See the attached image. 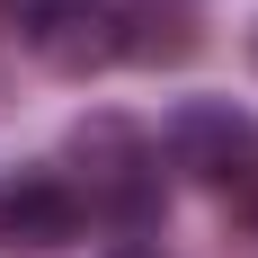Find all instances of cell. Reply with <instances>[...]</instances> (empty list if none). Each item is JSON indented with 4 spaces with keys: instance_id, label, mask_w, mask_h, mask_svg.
<instances>
[{
    "instance_id": "cell-1",
    "label": "cell",
    "mask_w": 258,
    "mask_h": 258,
    "mask_svg": "<svg viewBox=\"0 0 258 258\" xmlns=\"http://www.w3.org/2000/svg\"><path fill=\"white\" fill-rule=\"evenodd\" d=\"M62 160H72V196L89 223H107V232H160V214H169V187H160V143L134 116H116V107H98V116H80L72 143H62Z\"/></svg>"
},
{
    "instance_id": "cell-2",
    "label": "cell",
    "mask_w": 258,
    "mask_h": 258,
    "mask_svg": "<svg viewBox=\"0 0 258 258\" xmlns=\"http://www.w3.org/2000/svg\"><path fill=\"white\" fill-rule=\"evenodd\" d=\"M160 160L178 169V178L196 187H249L258 178V116L232 98H178L169 116H160Z\"/></svg>"
},
{
    "instance_id": "cell-3",
    "label": "cell",
    "mask_w": 258,
    "mask_h": 258,
    "mask_svg": "<svg viewBox=\"0 0 258 258\" xmlns=\"http://www.w3.org/2000/svg\"><path fill=\"white\" fill-rule=\"evenodd\" d=\"M0 18L18 27V45L45 62V72H107L125 62V36H116V0H0Z\"/></svg>"
},
{
    "instance_id": "cell-4",
    "label": "cell",
    "mask_w": 258,
    "mask_h": 258,
    "mask_svg": "<svg viewBox=\"0 0 258 258\" xmlns=\"http://www.w3.org/2000/svg\"><path fill=\"white\" fill-rule=\"evenodd\" d=\"M80 196L62 169H18L0 178V258H62L80 240Z\"/></svg>"
},
{
    "instance_id": "cell-5",
    "label": "cell",
    "mask_w": 258,
    "mask_h": 258,
    "mask_svg": "<svg viewBox=\"0 0 258 258\" xmlns=\"http://www.w3.org/2000/svg\"><path fill=\"white\" fill-rule=\"evenodd\" d=\"M116 36H125V62L169 72L205 45V0H116Z\"/></svg>"
},
{
    "instance_id": "cell-6",
    "label": "cell",
    "mask_w": 258,
    "mask_h": 258,
    "mask_svg": "<svg viewBox=\"0 0 258 258\" xmlns=\"http://www.w3.org/2000/svg\"><path fill=\"white\" fill-rule=\"evenodd\" d=\"M116 258H160V249H116Z\"/></svg>"
},
{
    "instance_id": "cell-7",
    "label": "cell",
    "mask_w": 258,
    "mask_h": 258,
    "mask_svg": "<svg viewBox=\"0 0 258 258\" xmlns=\"http://www.w3.org/2000/svg\"><path fill=\"white\" fill-rule=\"evenodd\" d=\"M249 62H258V27H249Z\"/></svg>"
}]
</instances>
